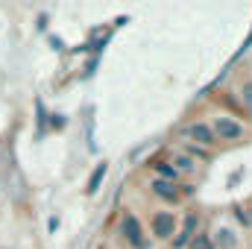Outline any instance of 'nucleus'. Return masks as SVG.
<instances>
[{"label": "nucleus", "instance_id": "nucleus-1", "mask_svg": "<svg viewBox=\"0 0 252 249\" xmlns=\"http://www.w3.org/2000/svg\"><path fill=\"white\" fill-rule=\"evenodd\" d=\"M153 232H156V238H170L176 232V217L170 211H158L153 217Z\"/></svg>", "mask_w": 252, "mask_h": 249}, {"label": "nucleus", "instance_id": "nucleus-2", "mask_svg": "<svg viewBox=\"0 0 252 249\" xmlns=\"http://www.w3.org/2000/svg\"><path fill=\"white\" fill-rule=\"evenodd\" d=\"M214 132L220 135V141H235V138H241V135H244V126L235 124L232 118H217Z\"/></svg>", "mask_w": 252, "mask_h": 249}, {"label": "nucleus", "instance_id": "nucleus-3", "mask_svg": "<svg viewBox=\"0 0 252 249\" xmlns=\"http://www.w3.org/2000/svg\"><path fill=\"white\" fill-rule=\"evenodd\" d=\"M124 235L126 241L132 244L135 249H144V238H141V226L135 220V214H124Z\"/></svg>", "mask_w": 252, "mask_h": 249}, {"label": "nucleus", "instance_id": "nucleus-4", "mask_svg": "<svg viewBox=\"0 0 252 249\" xmlns=\"http://www.w3.org/2000/svg\"><path fill=\"white\" fill-rule=\"evenodd\" d=\"M193 229H196V214H188L185 217V226H182V232L176 235V241H173V247L182 249L185 244H190V238H193Z\"/></svg>", "mask_w": 252, "mask_h": 249}, {"label": "nucleus", "instance_id": "nucleus-5", "mask_svg": "<svg viewBox=\"0 0 252 249\" xmlns=\"http://www.w3.org/2000/svg\"><path fill=\"white\" fill-rule=\"evenodd\" d=\"M188 135L193 138V141H196V144H205V147H208V144H214V132H211V129H208L205 124H193V126H188Z\"/></svg>", "mask_w": 252, "mask_h": 249}, {"label": "nucleus", "instance_id": "nucleus-6", "mask_svg": "<svg viewBox=\"0 0 252 249\" xmlns=\"http://www.w3.org/2000/svg\"><path fill=\"white\" fill-rule=\"evenodd\" d=\"M156 193H158V196H164V199H176V196H179V190H176V185H173V182H156Z\"/></svg>", "mask_w": 252, "mask_h": 249}, {"label": "nucleus", "instance_id": "nucleus-7", "mask_svg": "<svg viewBox=\"0 0 252 249\" xmlns=\"http://www.w3.org/2000/svg\"><path fill=\"white\" fill-rule=\"evenodd\" d=\"M190 249H214V244H211L208 235H193L190 238Z\"/></svg>", "mask_w": 252, "mask_h": 249}, {"label": "nucleus", "instance_id": "nucleus-8", "mask_svg": "<svg viewBox=\"0 0 252 249\" xmlns=\"http://www.w3.org/2000/svg\"><path fill=\"white\" fill-rule=\"evenodd\" d=\"M106 176V164H100L97 170H94V176H91V182H88V193H94L97 190V185H100V179Z\"/></svg>", "mask_w": 252, "mask_h": 249}, {"label": "nucleus", "instance_id": "nucleus-9", "mask_svg": "<svg viewBox=\"0 0 252 249\" xmlns=\"http://www.w3.org/2000/svg\"><path fill=\"white\" fill-rule=\"evenodd\" d=\"M156 170L164 176V179H170V182H176V167H170V164H156Z\"/></svg>", "mask_w": 252, "mask_h": 249}, {"label": "nucleus", "instance_id": "nucleus-10", "mask_svg": "<svg viewBox=\"0 0 252 249\" xmlns=\"http://www.w3.org/2000/svg\"><path fill=\"white\" fill-rule=\"evenodd\" d=\"M176 164H179L182 170H193V161H190V158H185V156H179V158H176Z\"/></svg>", "mask_w": 252, "mask_h": 249}, {"label": "nucleus", "instance_id": "nucleus-11", "mask_svg": "<svg viewBox=\"0 0 252 249\" xmlns=\"http://www.w3.org/2000/svg\"><path fill=\"white\" fill-rule=\"evenodd\" d=\"M244 100H247V106H250V112H252V85L244 88Z\"/></svg>", "mask_w": 252, "mask_h": 249}]
</instances>
